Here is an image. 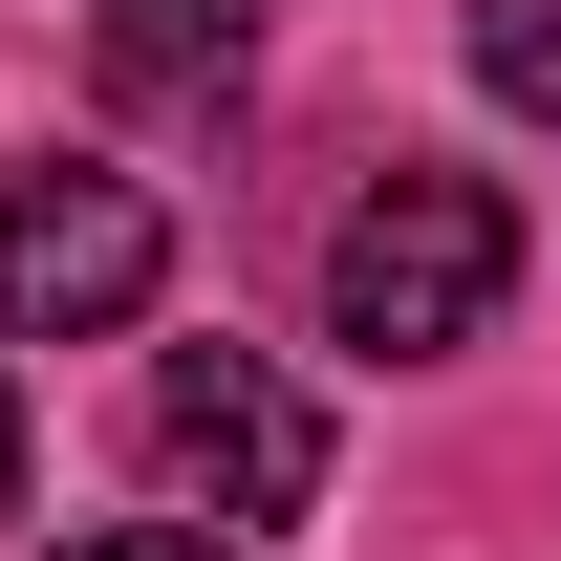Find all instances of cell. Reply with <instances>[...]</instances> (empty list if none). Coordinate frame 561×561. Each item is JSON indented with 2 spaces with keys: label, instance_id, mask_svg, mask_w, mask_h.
I'll return each instance as SVG.
<instances>
[{
  "label": "cell",
  "instance_id": "1",
  "mask_svg": "<svg viewBox=\"0 0 561 561\" xmlns=\"http://www.w3.org/2000/svg\"><path fill=\"white\" fill-rule=\"evenodd\" d=\"M496 302H518V195L496 173H367L346 195V238H324V346H367V367H432V346H476Z\"/></svg>",
  "mask_w": 561,
  "mask_h": 561
},
{
  "label": "cell",
  "instance_id": "2",
  "mask_svg": "<svg viewBox=\"0 0 561 561\" xmlns=\"http://www.w3.org/2000/svg\"><path fill=\"white\" fill-rule=\"evenodd\" d=\"M173 280V195L108 173V151H22L0 173V346H87Z\"/></svg>",
  "mask_w": 561,
  "mask_h": 561
},
{
  "label": "cell",
  "instance_id": "3",
  "mask_svg": "<svg viewBox=\"0 0 561 561\" xmlns=\"http://www.w3.org/2000/svg\"><path fill=\"white\" fill-rule=\"evenodd\" d=\"M151 476L195 496V518H302V496H324V411H302L260 346H173L151 367Z\"/></svg>",
  "mask_w": 561,
  "mask_h": 561
},
{
  "label": "cell",
  "instance_id": "4",
  "mask_svg": "<svg viewBox=\"0 0 561 561\" xmlns=\"http://www.w3.org/2000/svg\"><path fill=\"white\" fill-rule=\"evenodd\" d=\"M87 66L130 87V108H195V87L260 66V0H87Z\"/></svg>",
  "mask_w": 561,
  "mask_h": 561
},
{
  "label": "cell",
  "instance_id": "5",
  "mask_svg": "<svg viewBox=\"0 0 561 561\" xmlns=\"http://www.w3.org/2000/svg\"><path fill=\"white\" fill-rule=\"evenodd\" d=\"M476 87L561 130V0H476Z\"/></svg>",
  "mask_w": 561,
  "mask_h": 561
},
{
  "label": "cell",
  "instance_id": "6",
  "mask_svg": "<svg viewBox=\"0 0 561 561\" xmlns=\"http://www.w3.org/2000/svg\"><path fill=\"white\" fill-rule=\"evenodd\" d=\"M44 561H238L216 518H108V540H44Z\"/></svg>",
  "mask_w": 561,
  "mask_h": 561
},
{
  "label": "cell",
  "instance_id": "7",
  "mask_svg": "<svg viewBox=\"0 0 561 561\" xmlns=\"http://www.w3.org/2000/svg\"><path fill=\"white\" fill-rule=\"evenodd\" d=\"M0 518H22V367H0Z\"/></svg>",
  "mask_w": 561,
  "mask_h": 561
}]
</instances>
